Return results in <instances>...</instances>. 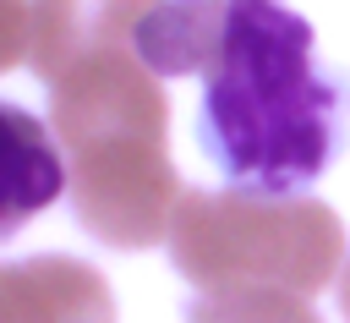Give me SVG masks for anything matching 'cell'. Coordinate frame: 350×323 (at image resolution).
<instances>
[{
  "label": "cell",
  "mask_w": 350,
  "mask_h": 323,
  "mask_svg": "<svg viewBox=\"0 0 350 323\" xmlns=\"http://www.w3.org/2000/svg\"><path fill=\"white\" fill-rule=\"evenodd\" d=\"M159 0H33V71L38 82H55L71 60L109 49V44H137L142 16Z\"/></svg>",
  "instance_id": "8992f818"
},
{
  "label": "cell",
  "mask_w": 350,
  "mask_h": 323,
  "mask_svg": "<svg viewBox=\"0 0 350 323\" xmlns=\"http://www.w3.org/2000/svg\"><path fill=\"white\" fill-rule=\"evenodd\" d=\"M0 323H115V296L82 257H16L0 263Z\"/></svg>",
  "instance_id": "277c9868"
},
{
  "label": "cell",
  "mask_w": 350,
  "mask_h": 323,
  "mask_svg": "<svg viewBox=\"0 0 350 323\" xmlns=\"http://www.w3.org/2000/svg\"><path fill=\"white\" fill-rule=\"evenodd\" d=\"M137 55L159 77H202L197 148L241 192L301 197L350 137V77L279 0H159Z\"/></svg>",
  "instance_id": "6da1fadb"
},
{
  "label": "cell",
  "mask_w": 350,
  "mask_h": 323,
  "mask_svg": "<svg viewBox=\"0 0 350 323\" xmlns=\"http://www.w3.org/2000/svg\"><path fill=\"white\" fill-rule=\"evenodd\" d=\"M27 49H33V5L0 0V71H11Z\"/></svg>",
  "instance_id": "ba28073f"
},
{
  "label": "cell",
  "mask_w": 350,
  "mask_h": 323,
  "mask_svg": "<svg viewBox=\"0 0 350 323\" xmlns=\"http://www.w3.org/2000/svg\"><path fill=\"white\" fill-rule=\"evenodd\" d=\"M170 263L202 290H295L317 296L345 263V224L317 197L268 192H180L170 219Z\"/></svg>",
  "instance_id": "3957f363"
},
{
  "label": "cell",
  "mask_w": 350,
  "mask_h": 323,
  "mask_svg": "<svg viewBox=\"0 0 350 323\" xmlns=\"http://www.w3.org/2000/svg\"><path fill=\"white\" fill-rule=\"evenodd\" d=\"M66 186L71 175L55 126L0 99V241H11L27 219H38Z\"/></svg>",
  "instance_id": "5b68a950"
},
{
  "label": "cell",
  "mask_w": 350,
  "mask_h": 323,
  "mask_svg": "<svg viewBox=\"0 0 350 323\" xmlns=\"http://www.w3.org/2000/svg\"><path fill=\"white\" fill-rule=\"evenodd\" d=\"M186 323H323L312 296L295 290H219L186 307Z\"/></svg>",
  "instance_id": "52a82bcc"
},
{
  "label": "cell",
  "mask_w": 350,
  "mask_h": 323,
  "mask_svg": "<svg viewBox=\"0 0 350 323\" xmlns=\"http://www.w3.org/2000/svg\"><path fill=\"white\" fill-rule=\"evenodd\" d=\"M339 312H345V323H350V263H345V274H339Z\"/></svg>",
  "instance_id": "9c48e42d"
},
{
  "label": "cell",
  "mask_w": 350,
  "mask_h": 323,
  "mask_svg": "<svg viewBox=\"0 0 350 323\" xmlns=\"http://www.w3.org/2000/svg\"><path fill=\"white\" fill-rule=\"evenodd\" d=\"M49 126L66 148L71 214L93 241L142 252L170 235L186 186L170 164V99L137 44L71 60L49 82Z\"/></svg>",
  "instance_id": "7a4b0ae2"
}]
</instances>
